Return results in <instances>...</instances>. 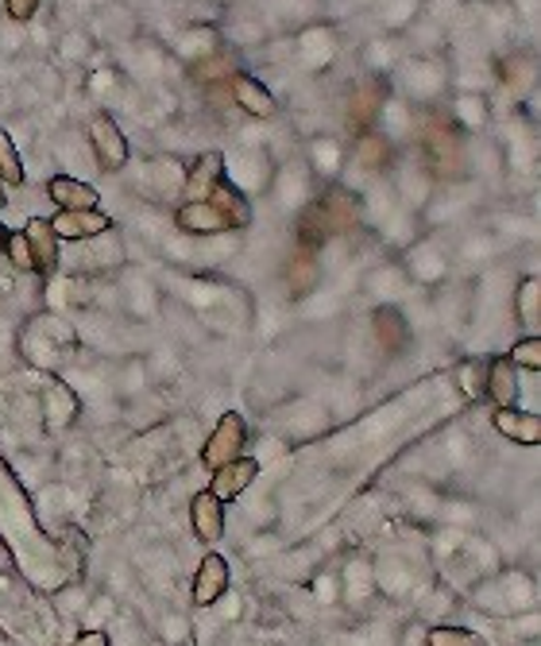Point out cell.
Returning <instances> with one entry per match:
<instances>
[{
  "label": "cell",
  "instance_id": "6da1fadb",
  "mask_svg": "<svg viewBox=\"0 0 541 646\" xmlns=\"http://www.w3.org/2000/svg\"><path fill=\"white\" fill-rule=\"evenodd\" d=\"M244 445H248V426H244V418H240L236 410H224V415L217 418L209 442L202 445V465L221 469V465H229V460H236L240 453H244Z\"/></svg>",
  "mask_w": 541,
  "mask_h": 646
},
{
  "label": "cell",
  "instance_id": "7a4b0ae2",
  "mask_svg": "<svg viewBox=\"0 0 541 646\" xmlns=\"http://www.w3.org/2000/svg\"><path fill=\"white\" fill-rule=\"evenodd\" d=\"M89 143H93V155H98L101 170H120L128 163V136L120 132V125H116L108 113H98L93 121H89Z\"/></svg>",
  "mask_w": 541,
  "mask_h": 646
},
{
  "label": "cell",
  "instance_id": "3957f363",
  "mask_svg": "<svg viewBox=\"0 0 541 646\" xmlns=\"http://www.w3.org/2000/svg\"><path fill=\"white\" fill-rule=\"evenodd\" d=\"M229 584H232L229 558H221V554H205V558L197 561L194 588H190V593H194L197 608H214V604L229 593Z\"/></svg>",
  "mask_w": 541,
  "mask_h": 646
},
{
  "label": "cell",
  "instance_id": "277c9868",
  "mask_svg": "<svg viewBox=\"0 0 541 646\" xmlns=\"http://www.w3.org/2000/svg\"><path fill=\"white\" fill-rule=\"evenodd\" d=\"M47 221H51L59 240H93L113 229V217L105 210H59Z\"/></svg>",
  "mask_w": 541,
  "mask_h": 646
},
{
  "label": "cell",
  "instance_id": "5b68a950",
  "mask_svg": "<svg viewBox=\"0 0 541 646\" xmlns=\"http://www.w3.org/2000/svg\"><path fill=\"white\" fill-rule=\"evenodd\" d=\"M256 477H259V460L256 457H244V453H240L236 460H229V465L214 469L209 492H214L221 504H232V499H240L252 484H256Z\"/></svg>",
  "mask_w": 541,
  "mask_h": 646
},
{
  "label": "cell",
  "instance_id": "8992f818",
  "mask_svg": "<svg viewBox=\"0 0 541 646\" xmlns=\"http://www.w3.org/2000/svg\"><path fill=\"white\" fill-rule=\"evenodd\" d=\"M20 237H24V244H27L31 271H39L43 279H47V275H54V267H59V244H63V240L54 237L51 221H43V217H31Z\"/></svg>",
  "mask_w": 541,
  "mask_h": 646
},
{
  "label": "cell",
  "instance_id": "52a82bcc",
  "mask_svg": "<svg viewBox=\"0 0 541 646\" xmlns=\"http://www.w3.org/2000/svg\"><path fill=\"white\" fill-rule=\"evenodd\" d=\"M229 89H232V101H236L240 113L256 116V121L275 116L279 101H275V93H271V89H267L259 78H252V74H232Z\"/></svg>",
  "mask_w": 541,
  "mask_h": 646
},
{
  "label": "cell",
  "instance_id": "ba28073f",
  "mask_svg": "<svg viewBox=\"0 0 541 646\" xmlns=\"http://www.w3.org/2000/svg\"><path fill=\"white\" fill-rule=\"evenodd\" d=\"M190 527H194V534L202 542H221L224 534V504L205 487V492H197L194 499H190Z\"/></svg>",
  "mask_w": 541,
  "mask_h": 646
},
{
  "label": "cell",
  "instance_id": "9c48e42d",
  "mask_svg": "<svg viewBox=\"0 0 541 646\" xmlns=\"http://www.w3.org/2000/svg\"><path fill=\"white\" fill-rule=\"evenodd\" d=\"M47 198H51L59 210H101V190L70 175H54L51 182H47Z\"/></svg>",
  "mask_w": 541,
  "mask_h": 646
},
{
  "label": "cell",
  "instance_id": "30bf717a",
  "mask_svg": "<svg viewBox=\"0 0 541 646\" xmlns=\"http://www.w3.org/2000/svg\"><path fill=\"white\" fill-rule=\"evenodd\" d=\"M491 426H495L499 434L506 442H518V445H541V418L530 415V410H518V407H495L491 415Z\"/></svg>",
  "mask_w": 541,
  "mask_h": 646
},
{
  "label": "cell",
  "instance_id": "8fae6325",
  "mask_svg": "<svg viewBox=\"0 0 541 646\" xmlns=\"http://www.w3.org/2000/svg\"><path fill=\"white\" fill-rule=\"evenodd\" d=\"M221 182H224V155L221 151H205V155H197L194 167H190L186 202H205Z\"/></svg>",
  "mask_w": 541,
  "mask_h": 646
},
{
  "label": "cell",
  "instance_id": "7c38bea8",
  "mask_svg": "<svg viewBox=\"0 0 541 646\" xmlns=\"http://www.w3.org/2000/svg\"><path fill=\"white\" fill-rule=\"evenodd\" d=\"M175 221L182 232H194V237H217V232H229V221L221 217L209 198L205 202H182V210L175 213Z\"/></svg>",
  "mask_w": 541,
  "mask_h": 646
},
{
  "label": "cell",
  "instance_id": "4fadbf2b",
  "mask_svg": "<svg viewBox=\"0 0 541 646\" xmlns=\"http://www.w3.org/2000/svg\"><path fill=\"white\" fill-rule=\"evenodd\" d=\"M484 391H488V398L495 403V407H515V403H518V368H515V364L506 360V356L491 360Z\"/></svg>",
  "mask_w": 541,
  "mask_h": 646
},
{
  "label": "cell",
  "instance_id": "5bb4252c",
  "mask_svg": "<svg viewBox=\"0 0 541 646\" xmlns=\"http://www.w3.org/2000/svg\"><path fill=\"white\" fill-rule=\"evenodd\" d=\"M209 202L221 210V217L229 221V229H244V225L252 221V205H248V198L240 194L236 187H229V182H221V187L209 194Z\"/></svg>",
  "mask_w": 541,
  "mask_h": 646
},
{
  "label": "cell",
  "instance_id": "9a60e30c",
  "mask_svg": "<svg viewBox=\"0 0 541 646\" xmlns=\"http://www.w3.org/2000/svg\"><path fill=\"white\" fill-rule=\"evenodd\" d=\"M0 182L4 187H20L24 182V163H20V151L12 143V136L0 128Z\"/></svg>",
  "mask_w": 541,
  "mask_h": 646
},
{
  "label": "cell",
  "instance_id": "2e32d148",
  "mask_svg": "<svg viewBox=\"0 0 541 646\" xmlns=\"http://www.w3.org/2000/svg\"><path fill=\"white\" fill-rule=\"evenodd\" d=\"M426 646H488V643H484V635H476L468 628H429Z\"/></svg>",
  "mask_w": 541,
  "mask_h": 646
},
{
  "label": "cell",
  "instance_id": "e0dca14e",
  "mask_svg": "<svg viewBox=\"0 0 541 646\" xmlns=\"http://www.w3.org/2000/svg\"><path fill=\"white\" fill-rule=\"evenodd\" d=\"M506 360L515 364V368H526V372H538L541 368V341L538 337H523L515 349H511V356Z\"/></svg>",
  "mask_w": 541,
  "mask_h": 646
},
{
  "label": "cell",
  "instance_id": "ac0fdd59",
  "mask_svg": "<svg viewBox=\"0 0 541 646\" xmlns=\"http://www.w3.org/2000/svg\"><path fill=\"white\" fill-rule=\"evenodd\" d=\"M518 318L526 321V329H538V279H523L518 287Z\"/></svg>",
  "mask_w": 541,
  "mask_h": 646
},
{
  "label": "cell",
  "instance_id": "d6986e66",
  "mask_svg": "<svg viewBox=\"0 0 541 646\" xmlns=\"http://www.w3.org/2000/svg\"><path fill=\"white\" fill-rule=\"evenodd\" d=\"M39 9V0H9V16L12 20H31Z\"/></svg>",
  "mask_w": 541,
  "mask_h": 646
},
{
  "label": "cell",
  "instance_id": "ffe728a7",
  "mask_svg": "<svg viewBox=\"0 0 541 646\" xmlns=\"http://www.w3.org/2000/svg\"><path fill=\"white\" fill-rule=\"evenodd\" d=\"M70 646H108V635H105V631H81V635L74 638Z\"/></svg>",
  "mask_w": 541,
  "mask_h": 646
},
{
  "label": "cell",
  "instance_id": "44dd1931",
  "mask_svg": "<svg viewBox=\"0 0 541 646\" xmlns=\"http://www.w3.org/2000/svg\"><path fill=\"white\" fill-rule=\"evenodd\" d=\"M360 151H364V155H360V160H364L368 167H375V163H379V151H387V148H383L379 140H368V143H364V148H360Z\"/></svg>",
  "mask_w": 541,
  "mask_h": 646
},
{
  "label": "cell",
  "instance_id": "7402d4cb",
  "mask_svg": "<svg viewBox=\"0 0 541 646\" xmlns=\"http://www.w3.org/2000/svg\"><path fill=\"white\" fill-rule=\"evenodd\" d=\"M9 237H12V232L4 229V225H0V252H4V244H9Z\"/></svg>",
  "mask_w": 541,
  "mask_h": 646
},
{
  "label": "cell",
  "instance_id": "603a6c76",
  "mask_svg": "<svg viewBox=\"0 0 541 646\" xmlns=\"http://www.w3.org/2000/svg\"><path fill=\"white\" fill-rule=\"evenodd\" d=\"M4 202H9V187L0 182V210H4Z\"/></svg>",
  "mask_w": 541,
  "mask_h": 646
}]
</instances>
